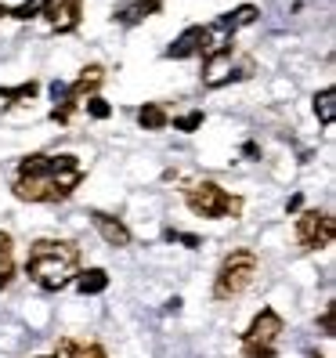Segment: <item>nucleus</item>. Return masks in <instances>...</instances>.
<instances>
[{
    "label": "nucleus",
    "instance_id": "f257e3e1",
    "mask_svg": "<svg viewBox=\"0 0 336 358\" xmlns=\"http://www.w3.org/2000/svg\"><path fill=\"white\" fill-rule=\"evenodd\" d=\"M83 181V163L76 156H26L15 171V196L22 203H61Z\"/></svg>",
    "mask_w": 336,
    "mask_h": 358
},
{
    "label": "nucleus",
    "instance_id": "f03ea898",
    "mask_svg": "<svg viewBox=\"0 0 336 358\" xmlns=\"http://www.w3.org/2000/svg\"><path fill=\"white\" fill-rule=\"evenodd\" d=\"M26 275L44 293L66 289L80 275V246L69 239H36L26 257Z\"/></svg>",
    "mask_w": 336,
    "mask_h": 358
},
{
    "label": "nucleus",
    "instance_id": "7ed1b4c3",
    "mask_svg": "<svg viewBox=\"0 0 336 358\" xmlns=\"http://www.w3.org/2000/svg\"><path fill=\"white\" fill-rule=\"evenodd\" d=\"M257 271H261V264H257L254 250H232V254L221 261V268H217L214 301H232V297H239V293H246L249 286H254Z\"/></svg>",
    "mask_w": 336,
    "mask_h": 358
},
{
    "label": "nucleus",
    "instance_id": "20e7f679",
    "mask_svg": "<svg viewBox=\"0 0 336 358\" xmlns=\"http://www.w3.org/2000/svg\"><path fill=\"white\" fill-rule=\"evenodd\" d=\"M184 203H188L192 214L210 217V221L239 217V210H242V199L232 196V192H224L217 181H196V185H188L184 188Z\"/></svg>",
    "mask_w": 336,
    "mask_h": 358
},
{
    "label": "nucleus",
    "instance_id": "39448f33",
    "mask_svg": "<svg viewBox=\"0 0 336 358\" xmlns=\"http://www.w3.org/2000/svg\"><path fill=\"white\" fill-rule=\"evenodd\" d=\"M101 80H105V69H101V66H87V69L76 76V83H69V87H66V83H54L51 94H54L58 105L51 109V120H54V123H69L73 113L80 109L83 101H87V94L101 87Z\"/></svg>",
    "mask_w": 336,
    "mask_h": 358
},
{
    "label": "nucleus",
    "instance_id": "423d86ee",
    "mask_svg": "<svg viewBox=\"0 0 336 358\" xmlns=\"http://www.w3.org/2000/svg\"><path fill=\"white\" fill-rule=\"evenodd\" d=\"M254 22H257V8H254V4H242V8H235V11L214 18L210 26H203V58L214 55V51L232 48V36H235L242 26H254Z\"/></svg>",
    "mask_w": 336,
    "mask_h": 358
},
{
    "label": "nucleus",
    "instance_id": "0eeeda50",
    "mask_svg": "<svg viewBox=\"0 0 336 358\" xmlns=\"http://www.w3.org/2000/svg\"><path fill=\"white\" fill-rule=\"evenodd\" d=\"M336 236V221L329 214H319V210H307V214L297 217V243L304 250H326Z\"/></svg>",
    "mask_w": 336,
    "mask_h": 358
},
{
    "label": "nucleus",
    "instance_id": "6e6552de",
    "mask_svg": "<svg viewBox=\"0 0 336 358\" xmlns=\"http://www.w3.org/2000/svg\"><path fill=\"white\" fill-rule=\"evenodd\" d=\"M286 322H282V315L275 308H261V315L254 322H249V329L242 333V348H275V341L282 336Z\"/></svg>",
    "mask_w": 336,
    "mask_h": 358
},
{
    "label": "nucleus",
    "instance_id": "1a4fd4ad",
    "mask_svg": "<svg viewBox=\"0 0 336 358\" xmlns=\"http://www.w3.org/2000/svg\"><path fill=\"white\" fill-rule=\"evenodd\" d=\"M44 22L54 29V33H73L80 26V15H83V0H44Z\"/></svg>",
    "mask_w": 336,
    "mask_h": 358
},
{
    "label": "nucleus",
    "instance_id": "9d476101",
    "mask_svg": "<svg viewBox=\"0 0 336 358\" xmlns=\"http://www.w3.org/2000/svg\"><path fill=\"white\" fill-rule=\"evenodd\" d=\"M232 80H239V73L232 66V48L206 55V62H203V87L217 91V87H224V83H232Z\"/></svg>",
    "mask_w": 336,
    "mask_h": 358
},
{
    "label": "nucleus",
    "instance_id": "9b49d317",
    "mask_svg": "<svg viewBox=\"0 0 336 358\" xmlns=\"http://www.w3.org/2000/svg\"><path fill=\"white\" fill-rule=\"evenodd\" d=\"M159 8H163V0H123V4H116V11H112V22L138 26V22H145V18L159 15Z\"/></svg>",
    "mask_w": 336,
    "mask_h": 358
},
{
    "label": "nucleus",
    "instance_id": "f8f14e48",
    "mask_svg": "<svg viewBox=\"0 0 336 358\" xmlns=\"http://www.w3.org/2000/svg\"><path fill=\"white\" fill-rule=\"evenodd\" d=\"M91 224L98 228V236L109 246H131V228L123 224L119 217L105 214V210H91Z\"/></svg>",
    "mask_w": 336,
    "mask_h": 358
},
{
    "label": "nucleus",
    "instance_id": "ddd939ff",
    "mask_svg": "<svg viewBox=\"0 0 336 358\" xmlns=\"http://www.w3.org/2000/svg\"><path fill=\"white\" fill-rule=\"evenodd\" d=\"M203 55V26H188L170 48H166V58H192Z\"/></svg>",
    "mask_w": 336,
    "mask_h": 358
},
{
    "label": "nucleus",
    "instance_id": "4468645a",
    "mask_svg": "<svg viewBox=\"0 0 336 358\" xmlns=\"http://www.w3.org/2000/svg\"><path fill=\"white\" fill-rule=\"evenodd\" d=\"M76 289L83 293V297H94V293H105L109 289V271L105 268H87L76 275Z\"/></svg>",
    "mask_w": 336,
    "mask_h": 358
},
{
    "label": "nucleus",
    "instance_id": "2eb2a0df",
    "mask_svg": "<svg viewBox=\"0 0 336 358\" xmlns=\"http://www.w3.org/2000/svg\"><path fill=\"white\" fill-rule=\"evenodd\" d=\"M15 282V243L8 231H0V289Z\"/></svg>",
    "mask_w": 336,
    "mask_h": 358
},
{
    "label": "nucleus",
    "instance_id": "dca6fc26",
    "mask_svg": "<svg viewBox=\"0 0 336 358\" xmlns=\"http://www.w3.org/2000/svg\"><path fill=\"white\" fill-rule=\"evenodd\" d=\"M314 116H319L322 127H333L336 123V91L333 87H322L314 94Z\"/></svg>",
    "mask_w": 336,
    "mask_h": 358
},
{
    "label": "nucleus",
    "instance_id": "f3484780",
    "mask_svg": "<svg viewBox=\"0 0 336 358\" xmlns=\"http://www.w3.org/2000/svg\"><path fill=\"white\" fill-rule=\"evenodd\" d=\"M138 123H141L145 131H163L166 123H170V116H166L163 105H156V101H145L141 109H138Z\"/></svg>",
    "mask_w": 336,
    "mask_h": 358
},
{
    "label": "nucleus",
    "instance_id": "a211bd4d",
    "mask_svg": "<svg viewBox=\"0 0 336 358\" xmlns=\"http://www.w3.org/2000/svg\"><path fill=\"white\" fill-rule=\"evenodd\" d=\"M40 91V83L29 80V83H18V87H0V98H4L8 105H22V101H33Z\"/></svg>",
    "mask_w": 336,
    "mask_h": 358
},
{
    "label": "nucleus",
    "instance_id": "6ab92c4d",
    "mask_svg": "<svg viewBox=\"0 0 336 358\" xmlns=\"http://www.w3.org/2000/svg\"><path fill=\"white\" fill-rule=\"evenodd\" d=\"M66 355L69 358H109L101 344H66Z\"/></svg>",
    "mask_w": 336,
    "mask_h": 358
},
{
    "label": "nucleus",
    "instance_id": "aec40b11",
    "mask_svg": "<svg viewBox=\"0 0 336 358\" xmlns=\"http://www.w3.org/2000/svg\"><path fill=\"white\" fill-rule=\"evenodd\" d=\"M83 105H87V116H91V120H109V116H112V105L105 101V98H94V94H91Z\"/></svg>",
    "mask_w": 336,
    "mask_h": 358
},
{
    "label": "nucleus",
    "instance_id": "412c9836",
    "mask_svg": "<svg viewBox=\"0 0 336 358\" xmlns=\"http://www.w3.org/2000/svg\"><path fill=\"white\" fill-rule=\"evenodd\" d=\"M163 239H166V243H184L188 250H199V246H203L199 236H188V231H174V228H166V231H163Z\"/></svg>",
    "mask_w": 336,
    "mask_h": 358
},
{
    "label": "nucleus",
    "instance_id": "4be33fe9",
    "mask_svg": "<svg viewBox=\"0 0 336 358\" xmlns=\"http://www.w3.org/2000/svg\"><path fill=\"white\" fill-rule=\"evenodd\" d=\"M203 127V113H188V116H177L174 120V131H184V134H192Z\"/></svg>",
    "mask_w": 336,
    "mask_h": 358
},
{
    "label": "nucleus",
    "instance_id": "5701e85b",
    "mask_svg": "<svg viewBox=\"0 0 336 358\" xmlns=\"http://www.w3.org/2000/svg\"><path fill=\"white\" fill-rule=\"evenodd\" d=\"M319 329H322L326 336H336V304H326L322 319H319Z\"/></svg>",
    "mask_w": 336,
    "mask_h": 358
},
{
    "label": "nucleus",
    "instance_id": "b1692460",
    "mask_svg": "<svg viewBox=\"0 0 336 358\" xmlns=\"http://www.w3.org/2000/svg\"><path fill=\"white\" fill-rule=\"evenodd\" d=\"M242 358H275V348H249Z\"/></svg>",
    "mask_w": 336,
    "mask_h": 358
},
{
    "label": "nucleus",
    "instance_id": "393cba45",
    "mask_svg": "<svg viewBox=\"0 0 336 358\" xmlns=\"http://www.w3.org/2000/svg\"><path fill=\"white\" fill-rule=\"evenodd\" d=\"M4 15H8V8H4V4H0V18H4Z\"/></svg>",
    "mask_w": 336,
    "mask_h": 358
},
{
    "label": "nucleus",
    "instance_id": "a878e982",
    "mask_svg": "<svg viewBox=\"0 0 336 358\" xmlns=\"http://www.w3.org/2000/svg\"><path fill=\"white\" fill-rule=\"evenodd\" d=\"M311 358H322V355H311Z\"/></svg>",
    "mask_w": 336,
    "mask_h": 358
},
{
    "label": "nucleus",
    "instance_id": "bb28decb",
    "mask_svg": "<svg viewBox=\"0 0 336 358\" xmlns=\"http://www.w3.org/2000/svg\"><path fill=\"white\" fill-rule=\"evenodd\" d=\"M40 358H51V355H40Z\"/></svg>",
    "mask_w": 336,
    "mask_h": 358
}]
</instances>
